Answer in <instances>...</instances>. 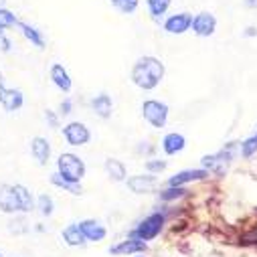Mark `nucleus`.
<instances>
[{
    "label": "nucleus",
    "instance_id": "nucleus-14",
    "mask_svg": "<svg viewBox=\"0 0 257 257\" xmlns=\"http://www.w3.org/2000/svg\"><path fill=\"white\" fill-rule=\"evenodd\" d=\"M51 81L61 89V91H65L69 93L71 87H73V81H71V75L67 73V69L61 65V63H55V65L51 67Z\"/></svg>",
    "mask_w": 257,
    "mask_h": 257
},
{
    "label": "nucleus",
    "instance_id": "nucleus-35",
    "mask_svg": "<svg viewBox=\"0 0 257 257\" xmlns=\"http://www.w3.org/2000/svg\"><path fill=\"white\" fill-rule=\"evenodd\" d=\"M243 241H247V243H257V229H255V231H251L249 235H245V237H243Z\"/></svg>",
    "mask_w": 257,
    "mask_h": 257
},
{
    "label": "nucleus",
    "instance_id": "nucleus-6",
    "mask_svg": "<svg viewBox=\"0 0 257 257\" xmlns=\"http://www.w3.org/2000/svg\"><path fill=\"white\" fill-rule=\"evenodd\" d=\"M63 136H65L67 144L69 146H85L89 140H91V132H89V127L81 121H71L67 123L65 127H63Z\"/></svg>",
    "mask_w": 257,
    "mask_h": 257
},
{
    "label": "nucleus",
    "instance_id": "nucleus-8",
    "mask_svg": "<svg viewBox=\"0 0 257 257\" xmlns=\"http://www.w3.org/2000/svg\"><path fill=\"white\" fill-rule=\"evenodd\" d=\"M192 15L190 13H174L164 21V31L168 35H184L190 29Z\"/></svg>",
    "mask_w": 257,
    "mask_h": 257
},
{
    "label": "nucleus",
    "instance_id": "nucleus-28",
    "mask_svg": "<svg viewBox=\"0 0 257 257\" xmlns=\"http://www.w3.org/2000/svg\"><path fill=\"white\" fill-rule=\"evenodd\" d=\"M37 209H39V213H41L43 217H51L53 211H55V203H53V199H51L49 195H41V197L37 199Z\"/></svg>",
    "mask_w": 257,
    "mask_h": 257
},
{
    "label": "nucleus",
    "instance_id": "nucleus-39",
    "mask_svg": "<svg viewBox=\"0 0 257 257\" xmlns=\"http://www.w3.org/2000/svg\"><path fill=\"white\" fill-rule=\"evenodd\" d=\"M5 85V79H3V73H0V87H3Z\"/></svg>",
    "mask_w": 257,
    "mask_h": 257
},
{
    "label": "nucleus",
    "instance_id": "nucleus-10",
    "mask_svg": "<svg viewBox=\"0 0 257 257\" xmlns=\"http://www.w3.org/2000/svg\"><path fill=\"white\" fill-rule=\"evenodd\" d=\"M25 103V95L21 89H13V87H0V105L7 111H17L21 109Z\"/></svg>",
    "mask_w": 257,
    "mask_h": 257
},
{
    "label": "nucleus",
    "instance_id": "nucleus-17",
    "mask_svg": "<svg viewBox=\"0 0 257 257\" xmlns=\"http://www.w3.org/2000/svg\"><path fill=\"white\" fill-rule=\"evenodd\" d=\"M17 27L21 29L23 37H25L33 47H37V49H45V37H43V33H41L37 27L29 25V23H25V21H19Z\"/></svg>",
    "mask_w": 257,
    "mask_h": 257
},
{
    "label": "nucleus",
    "instance_id": "nucleus-36",
    "mask_svg": "<svg viewBox=\"0 0 257 257\" xmlns=\"http://www.w3.org/2000/svg\"><path fill=\"white\" fill-rule=\"evenodd\" d=\"M257 35V29L255 27H249L247 31H245V37H255Z\"/></svg>",
    "mask_w": 257,
    "mask_h": 257
},
{
    "label": "nucleus",
    "instance_id": "nucleus-24",
    "mask_svg": "<svg viewBox=\"0 0 257 257\" xmlns=\"http://www.w3.org/2000/svg\"><path fill=\"white\" fill-rule=\"evenodd\" d=\"M146 5H148V13L152 19H160L168 13L170 5H172V0H146Z\"/></svg>",
    "mask_w": 257,
    "mask_h": 257
},
{
    "label": "nucleus",
    "instance_id": "nucleus-3",
    "mask_svg": "<svg viewBox=\"0 0 257 257\" xmlns=\"http://www.w3.org/2000/svg\"><path fill=\"white\" fill-rule=\"evenodd\" d=\"M235 148H237V142H229L221 152H217V154H211V156H203V168L211 174H217V176H223L225 174V170H227V166H229V162H233V158H235Z\"/></svg>",
    "mask_w": 257,
    "mask_h": 257
},
{
    "label": "nucleus",
    "instance_id": "nucleus-32",
    "mask_svg": "<svg viewBox=\"0 0 257 257\" xmlns=\"http://www.w3.org/2000/svg\"><path fill=\"white\" fill-rule=\"evenodd\" d=\"M13 49V41L5 33V29H0V53H9Z\"/></svg>",
    "mask_w": 257,
    "mask_h": 257
},
{
    "label": "nucleus",
    "instance_id": "nucleus-34",
    "mask_svg": "<svg viewBox=\"0 0 257 257\" xmlns=\"http://www.w3.org/2000/svg\"><path fill=\"white\" fill-rule=\"evenodd\" d=\"M71 109H73L71 99H65V101L61 103V113H63V115H69V113H71Z\"/></svg>",
    "mask_w": 257,
    "mask_h": 257
},
{
    "label": "nucleus",
    "instance_id": "nucleus-27",
    "mask_svg": "<svg viewBox=\"0 0 257 257\" xmlns=\"http://www.w3.org/2000/svg\"><path fill=\"white\" fill-rule=\"evenodd\" d=\"M239 150H241V156H243V158H251V156L257 152V132H255L253 136L245 138V140L241 142Z\"/></svg>",
    "mask_w": 257,
    "mask_h": 257
},
{
    "label": "nucleus",
    "instance_id": "nucleus-26",
    "mask_svg": "<svg viewBox=\"0 0 257 257\" xmlns=\"http://www.w3.org/2000/svg\"><path fill=\"white\" fill-rule=\"evenodd\" d=\"M111 7L115 11H119L121 15H132L138 11V5H140V0H109Z\"/></svg>",
    "mask_w": 257,
    "mask_h": 257
},
{
    "label": "nucleus",
    "instance_id": "nucleus-31",
    "mask_svg": "<svg viewBox=\"0 0 257 257\" xmlns=\"http://www.w3.org/2000/svg\"><path fill=\"white\" fill-rule=\"evenodd\" d=\"M144 166H146V170H148L150 174H158V172H162V170L166 168V162H164V160L154 158V160H146V162H144Z\"/></svg>",
    "mask_w": 257,
    "mask_h": 257
},
{
    "label": "nucleus",
    "instance_id": "nucleus-23",
    "mask_svg": "<svg viewBox=\"0 0 257 257\" xmlns=\"http://www.w3.org/2000/svg\"><path fill=\"white\" fill-rule=\"evenodd\" d=\"M51 184L57 186V188H63V190L71 192V195H81V184H79V182H69V180H65L59 172H55V174L51 176Z\"/></svg>",
    "mask_w": 257,
    "mask_h": 257
},
{
    "label": "nucleus",
    "instance_id": "nucleus-38",
    "mask_svg": "<svg viewBox=\"0 0 257 257\" xmlns=\"http://www.w3.org/2000/svg\"><path fill=\"white\" fill-rule=\"evenodd\" d=\"M0 9H7V0H0Z\"/></svg>",
    "mask_w": 257,
    "mask_h": 257
},
{
    "label": "nucleus",
    "instance_id": "nucleus-13",
    "mask_svg": "<svg viewBox=\"0 0 257 257\" xmlns=\"http://www.w3.org/2000/svg\"><path fill=\"white\" fill-rule=\"evenodd\" d=\"M79 229H81V233L85 235L87 241H101V239H105V235H107L105 227H103L99 221H95V219H85V221H81V223H79Z\"/></svg>",
    "mask_w": 257,
    "mask_h": 257
},
{
    "label": "nucleus",
    "instance_id": "nucleus-4",
    "mask_svg": "<svg viewBox=\"0 0 257 257\" xmlns=\"http://www.w3.org/2000/svg\"><path fill=\"white\" fill-rule=\"evenodd\" d=\"M164 221H166L164 213H152L150 217H146V219H142L138 223V227L130 233V237L142 239V241H152L154 237L160 235V231L164 227Z\"/></svg>",
    "mask_w": 257,
    "mask_h": 257
},
{
    "label": "nucleus",
    "instance_id": "nucleus-19",
    "mask_svg": "<svg viewBox=\"0 0 257 257\" xmlns=\"http://www.w3.org/2000/svg\"><path fill=\"white\" fill-rule=\"evenodd\" d=\"M91 107H93V111H95L99 117L107 119V117L111 115V111H113V101H111V97H109L107 93H99V95H95V97L91 99Z\"/></svg>",
    "mask_w": 257,
    "mask_h": 257
},
{
    "label": "nucleus",
    "instance_id": "nucleus-33",
    "mask_svg": "<svg viewBox=\"0 0 257 257\" xmlns=\"http://www.w3.org/2000/svg\"><path fill=\"white\" fill-rule=\"evenodd\" d=\"M45 119H47V123H49V127H53V130H57V127L61 125V119H59V113H55V111H51V109H47V111H45Z\"/></svg>",
    "mask_w": 257,
    "mask_h": 257
},
{
    "label": "nucleus",
    "instance_id": "nucleus-18",
    "mask_svg": "<svg viewBox=\"0 0 257 257\" xmlns=\"http://www.w3.org/2000/svg\"><path fill=\"white\" fill-rule=\"evenodd\" d=\"M184 146H186V138H184L182 134H178V132H170V134H166L164 140H162V150H164L168 156H174V154L182 152Z\"/></svg>",
    "mask_w": 257,
    "mask_h": 257
},
{
    "label": "nucleus",
    "instance_id": "nucleus-29",
    "mask_svg": "<svg viewBox=\"0 0 257 257\" xmlns=\"http://www.w3.org/2000/svg\"><path fill=\"white\" fill-rule=\"evenodd\" d=\"M17 23H19V19H17V15L13 13V11H9V9H0V29H13V27H17Z\"/></svg>",
    "mask_w": 257,
    "mask_h": 257
},
{
    "label": "nucleus",
    "instance_id": "nucleus-1",
    "mask_svg": "<svg viewBox=\"0 0 257 257\" xmlns=\"http://www.w3.org/2000/svg\"><path fill=\"white\" fill-rule=\"evenodd\" d=\"M164 65H162V61L148 55V57H140L136 63H134V67H132V81L134 85H138L140 89H154L160 85V81L164 79Z\"/></svg>",
    "mask_w": 257,
    "mask_h": 257
},
{
    "label": "nucleus",
    "instance_id": "nucleus-30",
    "mask_svg": "<svg viewBox=\"0 0 257 257\" xmlns=\"http://www.w3.org/2000/svg\"><path fill=\"white\" fill-rule=\"evenodd\" d=\"M9 231H11L13 235H23V233H29V223H27L23 217L13 219V221L9 223Z\"/></svg>",
    "mask_w": 257,
    "mask_h": 257
},
{
    "label": "nucleus",
    "instance_id": "nucleus-11",
    "mask_svg": "<svg viewBox=\"0 0 257 257\" xmlns=\"http://www.w3.org/2000/svg\"><path fill=\"white\" fill-rule=\"evenodd\" d=\"M158 184L156 180V174H138V176H132L127 178V188H130L132 192H136V195H144V192H150L154 190Z\"/></svg>",
    "mask_w": 257,
    "mask_h": 257
},
{
    "label": "nucleus",
    "instance_id": "nucleus-20",
    "mask_svg": "<svg viewBox=\"0 0 257 257\" xmlns=\"http://www.w3.org/2000/svg\"><path fill=\"white\" fill-rule=\"evenodd\" d=\"M63 239H65V243L71 245V247H81L87 241L85 235L79 229V223H71V225H67L65 229H63Z\"/></svg>",
    "mask_w": 257,
    "mask_h": 257
},
{
    "label": "nucleus",
    "instance_id": "nucleus-9",
    "mask_svg": "<svg viewBox=\"0 0 257 257\" xmlns=\"http://www.w3.org/2000/svg\"><path fill=\"white\" fill-rule=\"evenodd\" d=\"M0 211L7 215L21 213V205L13 184H0Z\"/></svg>",
    "mask_w": 257,
    "mask_h": 257
},
{
    "label": "nucleus",
    "instance_id": "nucleus-12",
    "mask_svg": "<svg viewBox=\"0 0 257 257\" xmlns=\"http://www.w3.org/2000/svg\"><path fill=\"white\" fill-rule=\"evenodd\" d=\"M209 178V172L205 168H188V170H182L178 174H174L170 180H168V186H184L188 182H195V180H205Z\"/></svg>",
    "mask_w": 257,
    "mask_h": 257
},
{
    "label": "nucleus",
    "instance_id": "nucleus-15",
    "mask_svg": "<svg viewBox=\"0 0 257 257\" xmlns=\"http://www.w3.org/2000/svg\"><path fill=\"white\" fill-rule=\"evenodd\" d=\"M144 249H146V241L130 237V239H125V241H121V243L109 247V253H111V255H130V253H140V251H144Z\"/></svg>",
    "mask_w": 257,
    "mask_h": 257
},
{
    "label": "nucleus",
    "instance_id": "nucleus-2",
    "mask_svg": "<svg viewBox=\"0 0 257 257\" xmlns=\"http://www.w3.org/2000/svg\"><path fill=\"white\" fill-rule=\"evenodd\" d=\"M57 172L69 182H81L85 176V162L79 156L65 152L57 158Z\"/></svg>",
    "mask_w": 257,
    "mask_h": 257
},
{
    "label": "nucleus",
    "instance_id": "nucleus-25",
    "mask_svg": "<svg viewBox=\"0 0 257 257\" xmlns=\"http://www.w3.org/2000/svg\"><path fill=\"white\" fill-rule=\"evenodd\" d=\"M184 195H188V190H186L184 186H168V188H164V190L160 192V201L170 203V201H178V199H182Z\"/></svg>",
    "mask_w": 257,
    "mask_h": 257
},
{
    "label": "nucleus",
    "instance_id": "nucleus-37",
    "mask_svg": "<svg viewBox=\"0 0 257 257\" xmlns=\"http://www.w3.org/2000/svg\"><path fill=\"white\" fill-rule=\"evenodd\" d=\"M245 5H247L249 9H257V0H245Z\"/></svg>",
    "mask_w": 257,
    "mask_h": 257
},
{
    "label": "nucleus",
    "instance_id": "nucleus-16",
    "mask_svg": "<svg viewBox=\"0 0 257 257\" xmlns=\"http://www.w3.org/2000/svg\"><path fill=\"white\" fill-rule=\"evenodd\" d=\"M31 154H33V158L41 166H45L49 162V158H51V144H49V140H45L41 136L33 138L31 140Z\"/></svg>",
    "mask_w": 257,
    "mask_h": 257
},
{
    "label": "nucleus",
    "instance_id": "nucleus-40",
    "mask_svg": "<svg viewBox=\"0 0 257 257\" xmlns=\"http://www.w3.org/2000/svg\"><path fill=\"white\" fill-rule=\"evenodd\" d=\"M136 257H144V255H136Z\"/></svg>",
    "mask_w": 257,
    "mask_h": 257
},
{
    "label": "nucleus",
    "instance_id": "nucleus-22",
    "mask_svg": "<svg viewBox=\"0 0 257 257\" xmlns=\"http://www.w3.org/2000/svg\"><path fill=\"white\" fill-rule=\"evenodd\" d=\"M15 192H17V199L21 205V213H31L35 209V199L31 195V190L23 184H15Z\"/></svg>",
    "mask_w": 257,
    "mask_h": 257
},
{
    "label": "nucleus",
    "instance_id": "nucleus-21",
    "mask_svg": "<svg viewBox=\"0 0 257 257\" xmlns=\"http://www.w3.org/2000/svg\"><path fill=\"white\" fill-rule=\"evenodd\" d=\"M105 172H107V176H109L111 180H115V182H121V180H125V176H127V170H125L123 162H119L117 158H107V160H105Z\"/></svg>",
    "mask_w": 257,
    "mask_h": 257
},
{
    "label": "nucleus",
    "instance_id": "nucleus-7",
    "mask_svg": "<svg viewBox=\"0 0 257 257\" xmlns=\"http://www.w3.org/2000/svg\"><path fill=\"white\" fill-rule=\"evenodd\" d=\"M190 31L195 33L197 37H211V35H215V31H217V17L213 13H207V11L195 15V17H192V23H190Z\"/></svg>",
    "mask_w": 257,
    "mask_h": 257
},
{
    "label": "nucleus",
    "instance_id": "nucleus-5",
    "mask_svg": "<svg viewBox=\"0 0 257 257\" xmlns=\"http://www.w3.org/2000/svg\"><path fill=\"white\" fill-rule=\"evenodd\" d=\"M142 115L152 127L162 130L168 121V105L158 101V99H148L142 103Z\"/></svg>",
    "mask_w": 257,
    "mask_h": 257
}]
</instances>
